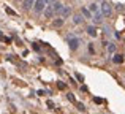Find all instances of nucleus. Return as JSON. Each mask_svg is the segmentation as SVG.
I'll return each mask as SVG.
<instances>
[{"label": "nucleus", "mask_w": 125, "mask_h": 114, "mask_svg": "<svg viewBox=\"0 0 125 114\" xmlns=\"http://www.w3.org/2000/svg\"><path fill=\"white\" fill-rule=\"evenodd\" d=\"M81 44V40L78 37H68V46H70L71 51H76Z\"/></svg>", "instance_id": "1"}, {"label": "nucleus", "mask_w": 125, "mask_h": 114, "mask_svg": "<svg viewBox=\"0 0 125 114\" xmlns=\"http://www.w3.org/2000/svg\"><path fill=\"white\" fill-rule=\"evenodd\" d=\"M44 8H46V2H44V0H35V2H33V10L37 13H41Z\"/></svg>", "instance_id": "2"}, {"label": "nucleus", "mask_w": 125, "mask_h": 114, "mask_svg": "<svg viewBox=\"0 0 125 114\" xmlns=\"http://www.w3.org/2000/svg\"><path fill=\"white\" fill-rule=\"evenodd\" d=\"M101 14H103V16H108V18L113 14V8H111V5L108 2H104L103 5H101Z\"/></svg>", "instance_id": "3"}, {"label": "nucleus", "mask_w": 125, "mask_h": 114, "mask_svg": "<svg viewBox=\"0 0 125 114\" xmlns=\"http://www.w3.org/2000/svg\"><path fill=\"white\" fill-rule=\"evenodd\" d=\"M59 14H60L62 18H67V16L71 14V10L68 8V6H62V10H60V13H59Z\"/></svg>", "instance_id": "4"}, {"label": "nucleus", "mask_w": 125, "mask_h": 114, "mask_svg": "<svg viewBox=\"0 0 125 114\" xmlns=\"http://www.w3.org/2000/svg\"><path fill=\"white\" fill-rule=\"evenodd\" d=\"M62 6H63L62 3H59V2H54V3L51 5V8H52V11H55V13L59 14V13H60V10H62Z\"/></svg>", "instance_id": "5"}, {"label": "nucleus", "mask_w": 125, "mask_h": 114, "mask_svg": "<svg viewBox=\"0 0 125 114\" xmlns=\"http://www.w3.org/2000/svg\"><path fill=\"white\" fill-rule=\"evenodd\" d=\"M113 62H114V63H122V62H124V56H122V54H116V56L113 57Z\"/></svg>", "instance_id": "6"}, {"label": "nucleus", "mask_w": 125, "mask_h": 114, "mask_svg": "<svg viewBox=\"0 0 125 114\" xmlns=\"http://www.w3.org/2000/svg\"><path fill=\"white\" fill-rule=\"evenodd\" d=\"M81 14H83L85 19H90V18H92V13L89 11L87 8H81Z\"/></svg>", "instance_id": "7"}, {"label": "nucleus", "mask_w": 125, "mask_h": 114, "mask_svg": "<svg viewBox=\"0 0 125 114\" xmlns=\"http://www.w3.org/2000/svg\"><path fill=\"white\" fill-rule=\"evenodd\" d=\"M85 32H87V33L90 35V37H95V35H97V29H95L94 25H89V27H87V30H85Z\"/></svg>", "instance_id": "8"}, {"label": "nucleus", "mask_w": 125, "mask_h": 114, "mask_svg": "<svg viewBox=\"0 0 125 114\" xmlns=\"http://www.w3.org/2000/svg\"><path fill=\"white\" fill-rule=\"evenodd\" d=\"M83 21H84V16L83 14H74V18H73V22H74V24H81Z\"/></svg>", "instance_id": "9"}, {"label": "nucleus", "mask_w": 125, "mask_h": 114, "mask_svg": "<svg viewBox=\"0 0 125 114\" xmlns=\"http://www.w3.org/2000/svg\"><path fill=\"white\" fill-rule=\"evenodd\" d=\"M43 11H44V16H46V18H52V14H54V11H52V8H51V6L44 8Z\"/></svg>", "instance_id": "10"}, {"label": "nucleus", "mask_w": 125, "mask_h": 114, "mask_svg": "<svg viewBox=\"0 0 125 114\" xmlns=\"http://www.w3.org/2000/svg\"><path fill=\"white\" fill-rule=\"evenodd\" d=\"M22 2H24V8L29 10V8H32V6H33V2H35V0H22Z\"/></svg>", "instance_id": "11"}, {"label": "nucleus", "mask_w": 125, "mask_h": 114, "mask_svg": "<svg viewBox=\"0 0 125 114\" xmlns=\"http://www.w3.org/2000/svg\"><path fill=\"white\" fill-rule=\"evenodd\" d=\"M89 11H90V13H97V11H98V6H97V3H92V5L89 6Z\"/></svg>", "instance_id": "12"}, {"label": "nucleus", "mask_w": 125, "mask_h": 114, "mask_svg": "<svg viewBox=\"0 0 125 114\" xmlns=\"http://www.w3.org/2000/svg\"><path fill=\"white\" fill-rule=\"evenodd\" d=\"M54 25H55V27H62V25H63V19H62V18L55 19V21H54Z\"/></svg>", "instance_id": "13"}, {"label": "nucleus", "mask_w": 125, "mask_h": 114, "mask_svg": "<svg viewBox=\"0 0 125 114\" xmlns=\"http://www.w3.org/2000/svg\"><path fill=\"white\" fill-rule=\"evenodd\" d=\"M101 16H103V14H100V13H97V14H95V16H94V21H95V22H97V24H100V22H101V21H103V19H101Z\"/></svg>", "instance_id": "14"}, {"label": "nucleus", "mask_w": 125, "mask_h": 114, "mask_svg": "<svg viewBox=\"0 0 125 114\" xmlns=\"http://www.w3.org/2000/svg\"><path fill=\"white\" fill-rule=\"evenodd\" d=\"M108 52H111V54H113V52H116V44H113V43H111V44H108Z\"/></svg>", "instance_id": "15"}, {"label": "nucleus", "mask_w": 125, "mask_h": 114, "mask_svg": "<svg viewBox=\"0 0 125 114\" xmlns=\"http://www.w3.org/2000/svg\"><path fill=\"white\" fill-rule=\"evenodd\" d=\"M67 97H68V100H70L71 103H76V100H74V95H73V93H68Z\"/></svg>", "instance_id": "16"}, {"label": "nucleus", "mask_w": 125, "mask_h": 114, "mask_svg": "<svg viewBox=\"0 0 125 114\" xmlns=\"http://www.w3.org/2000/svg\"><path fill=\"white\" fill-rule=\"evenodd\" d=\"M76 79L79 81V83H83V81H84V76H83L81 73H76Z\"/></svg>", "instance_id": "17"}, {"label": "nucleus", "mask_w": 125, "mask_h": 114, "mask_svg": "<svg viewBox=\"0 0 125 114\" xmlns=\"http://www.w3.org/2000/svg\"><path fill=\"white\" fill-rule=\"evenodd\" d=\"M78 108H79V109H81V111H84V109H85V108H84V105H83V103H78Z\"/></svg>", "instance_id": "18"}, {"label": "nucleus", "mask_w": 125, "mask_h": 114, "mask_svg": "<svg viewBox=\"0 0 125 114\" xmlns=\"http://www.w3.org/2000/svg\"><path fill=\"white\" fill-rule=\"evenodd\" d=\"M48 106H49V108H54V103H52L51 100H49V102H48Z\"/></svg>", "instance_id": "19"}, {"label": "nucleus", "mask_w": 125, "mask_h": 114, "mask_svg": "<svg viewBox=\"0 0 125 114\" xmlns=\"http://www.w3.org/2000/svg\"><path fill=\"white\" fill-rule=\"evenodd\" d=\"M59 89H65V84L63 83H59Z\"/></svg>", "instance_id": "20"}, {"label": "nucleus", "mask_w": 125, "mask_h": 114, "mask_svg": "<svg viewBox=\"0 0 125 114\" xmlns=\"http://www.w3.org/2000/svg\"><path fill=\"white\" fill-rule=\"evenodd\" d=\"M95 103H98V105H100V103H103V100H101V98H95Z\"/></svg>", "instance_id": "21"}, {"label": "nucleus", "mask_w": 125, "mask_h": 114, "mask_svg": "<svg viewBox=\"0 0 125 114\" xmlns=\"http://www.w3.org/2000/svg\"><path fill=\"white\" fill-rule=\"evenodd\" d=\"M3 38H5V37H3V35H2V33H0V40H3Z\"/></svg>", "instance_id": "22"}, {"label": "nucleus", "mask_w": 125, "mask_h": 114, "mask_svg": "<svg viewBox=\"0 0 125 114\" xmlns=\"http://www.w3.org/2000/svg\"><path fill=\"white\" fill-rule=\"evenodd\" d=\"M44 2H46V3H49V2H52V0H44Z\"/></svg>", "instance_id": "23"}]
</instances>
